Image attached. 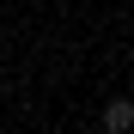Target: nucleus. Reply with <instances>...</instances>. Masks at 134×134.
I'll list each match as a JSON object with an SVG mask.
<instances>
[{"label": "nucleus", "instance_id": "nucleus-1", "mask_svg": "<svg viewBox=\"0 0 134 134\" xmlns=\"http://www.w3.org/2000/svg\"><path fill=\"white\" fill-rule=\"evenodd\" d=\"M128 128H134V104L128 98H110L104 104V134H128Z\"/></svg>", "mask_w": 134, "mask_h": 134}]
</instances>
